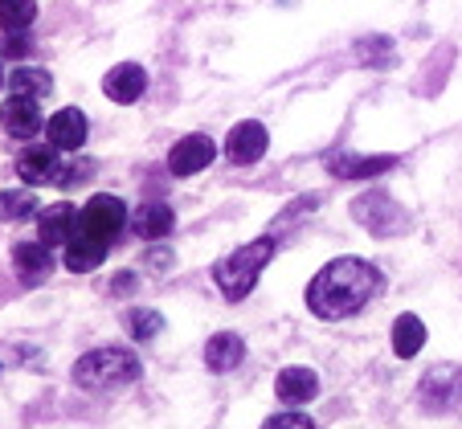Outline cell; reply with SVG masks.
Listing matches in <instances>:
<instances>
[{
  "label": "cell",
  "mask_w": 462,
  "mask_h": 429,
  "mask_svg": "<svg viewBox=\"0 0 462 429\" xmlns=\"http://www.w3.org/2000/svg\"><path fill=\"white\" fill-rule=\"evenodd\" d=\"M381 290V274L365 258H336L307 287V306L319 319H348Z\"/></svg>",
  "instance_id": "cell-1"
},
{
  "label": "cell",
  "mask_w": 462,
  "mask_h": 429,
  "mask_svg": "<svg viewBox=\"0 0 462 429\" xmlns=\"http://www.w3.org/2000/svg\"><path fill=\"white\" fill-rule=\"evenodd\" d=\"M271 258H274V237H254V242L237 245L234 254H226L213 266V282L221 287V295H226L229 303H242Z\"/></svg>",
  "instance_id": "cell-2"
},
{
  "label": "cell",
  "mask_w": 462,
  "mask_h": 429,
  "mask_svg": "<svg viewBox=\"0 0 462 429\" xmlns=\"http://www.w3.org/2000/svg\"><path fill=\"white\" fill-rule=\"evenodd\" d=\"M140 356L127 348H95L74 364V385L90 388V393H106V388H123L131 380H140Z\"/></svg>",
  "instance_id": "cell-3"
},
{
  "label": "cell",
  "mask_w": 462,
  "mask_h": 429,
  "mask_svg": "<svg viewBox=\"0 0 462 429\" xmlns=\"http://www.w3.org/2000/svg\"><path fill=\"white\" fill-rule=\"evenodd\" d=\"M127 225V205L111 193H98L87 201V209L79 213V233L98 237V242H111L119 229Z\"/></svg>",
  "instance_id": "cell-4"
},
{
  "label": "cell",
  "mask_w": 462,
  "mask_h": 429,
  "mask_svg": "<svg viewBox=\"0 0 462 429\" xmlns=\"http://www.w3.org/2000/svg\"><path fill=\"white\" fill-rule=\"evenodd\" d=\"M421 401L430 409H446V405H458L462 401V368L458 364H438L426 372L421 380Z\"/></svg>",
  "instance_id": "cell-5"
},
{
  "label": "cell",
  "mask_w": 462,
  "mask_h": 429,
  "mask_svg": "<svg viewBox=\"0 0 462 429\" xmlns=\"http://www.w3.org/2000/svg\"><path fill=\"white\" fill-rule=\"evenodd\" d=\"M213 156H217V143H213L209 135H184V140L168 151V172L192 176V172H201V168H209Z\"/></svg>",
  "instance_id": "cell-6"
},
{
  "label": "cell",
  "mask_w": 462,
  "mask_h": 429,
  "mask_svg": "<svg viewBox=\"0 0 462 429\" xmlns=\"http://www.w3.org/2000/svg\"><path fill=\"white\" fill-rule=\"evenodd\" d=\"M58 151L61 148H53V143H33V148H25L17 156V176L25 184H53L61 176Z\"/></svg>",
  "instance_id": "cell-7"
},
{
  "label": "cell",
  "mask_w": 462,
  "mask_h": 429,
  "mask_svg": "<svg viewBox=\"0 0 462 429\" xmlns=\"http://www.w3.org/2000/svg\"><path fill=\"white\" fill-rule=\"evenodd\" d=\"M0 127L13 135V140H33L42 132V111H37V98L13 95L9 103L0 106Z\"/></svg>",
  "instance_id": "cell-8"
},
{
  "label": "cell",
  "mask_w": 462,
  "mask_h": 429,
  "mask_svg": "<svg viewBox=\"0 0 462 429\" xmlns=\"http://www.w3.org/2000/svg\"><path fill=\"white\" fill-rule=\"evenodd\" d=\"M266 127L262 123H237L234 132H229V140H226V156L234 160V164H258L262 156H266Z\"/></svg>",
  "instance_id": "cell-9"
},
{
  "label": "cell",
  "mask_w": 462,
  "mask_h": 429,
  "mask_svg": "<svg viewBox=\"0 0 462 429\" xmlns=\"http://www.w3.org/2000/svg\"><path fill=\"white\" fill-rule=\"evenodd\" d=\"M143 87H148V70L135 66V61H119L103 78V95L111 98V103H135V98L143 95Z\"/></svg>",
  "instance_id": "cell-10"
},
{
  "label": "cell",
  "mask_w": 462,
  "mask_h": 429,
  "mask_svg": "<svg viewBox=\"0 0 462 429\" xmlns=\"http://www.w3.org/2000/svg\"><path fill=\"white\" fill-rule=\"evenodd\" d=\"M352 213H356V221H360V225H368L373 233H397V225H393V221H405V213L397 209V205H393L384 193L360 196V201L352 205Z\"/></svg>",
  "instance_id": "cell-11"
},
{
  "label": "cell",
  "mask_w": 462,
  "mask_h": 429,
  "mask_svg": "<svg viewBox=\"0 0 462 429\" xmlns=\"http://www.w3.org/2000/svg\"><path fill=\"white\" fill-rule=\"evenodd\" d=\"M37 229H42V242L50 245V250L53 245H66L74 233H79V209L66 201L50 205V209L42 213V221H37Z\"/></svg>",
  "instance_id": "cell-12"
},
{
  "label": "cell",
  "mask_w": 462,
  "mask_h": 429,
  "mask_svg": "<svg viewBox=\"0 0 462 429\" xmlns=\"http://www.w3.org/2000/svg\"><path fill=\"white\" fill-rule=\"evenodd\" d=\"M45 135H50V143L61 151L82 148V140H87V114L66 106V111H58L50 123H45Z\"/></svg>",
  "instance_id": "cell-13"
},
{
  "label": "cell",
  "mask_w": 462,
  "mask_h": 429,
  "mask_svg": "<svg viewBox=\"0 0 462 429\" xmlns=\"http://www.w3.org/2000/svg\"><path fill=\"white\" fill-rule=\"evenodd\" d=\"M13 266H17V274L25 282L50 278V270H53L50 245H45V242H21V245H13Z\"/></svg>",
  "instance_id": "cell-14"
},
{
  "label": "cell",
  "mask_w": 462,
  "mask_h": 429,
  "mask_svg": "<svg viewBox=\"0 0 462 429\" xmlns=\"http://www.w3.org/2000/svg\"><path fill=\"white\" fill-rule=\"evenodd\" d=\"M242 356H245V343H242V335H234V332H217L205 343V364H209V372H234V368L242 364Z\"/></svg>",
  "instance_id": "cell-15"
},
{
  "label": "cell",
  "mask_w": 462,
  "mask_h": 429,
  "mask_svg": "<svg viewBox=\"0 0 462 429\" xmlns=\"http://www.w3.org/2000/svg\"><path fill=\"white\" fill-rule=\"evenodd\" d=\"M279 401H287V405H307L315 393H319V377H315L311 368H282L279 372Z\"/></svg>",
  "instance_id": "cell-16"
},
{
  "label": "cell",
  "mask_w": 462,
  "mask_h": 429,
  "mask_svg": "<svg viewBox=\"0 0 462 429\" xmlns=\"http://www.w3.org/2000/svg\"><path fill=\"white\" fill-rule=\"evenodd\" d=\"M103 254H106V242H98V237H87V233H74L70 242H66V270H74V274H87V270H95L98 262H103Z\"/></svg>",
  "instance_id": "cell-17"
},
{
  "label": "cell",
  "mask_w": 462,
  "mask_h": 429,
  "mask_svg": "<svg viewBox=\"0 0 462 429\" xmlns=\"http://www.w3.org/2000/svg\"><path fill=\"white\" fill-rule=\"evenodd\" d=\"M397 160L393 156H328V168H332L336 176H348V180H365V176H381L384 168H393Z\"/></svg>",
  "instance_id": "cell-18"
},
{
  "label": "cell",
  "mask_w": 462,
  "mask_h": 429,
  "mask_svg": "<svg viewBox=\"0 0 462 429\" xmlns=\"http://www.w3.org/2000/svg\"><path fill=\"white\" fill-rule=\"evenodd\" d=\"M135 233L143 237V242H160V237H168L172 233V225H176V213L168 209V205H140L135 209Z\"/></svg>",
  "instance_id": "cell-19"
},
{
  "label": "cell",
  "mask_w": 462,
  "mask_h": 429,
  "mask_svg": "<svg viewBox=\"0 0 462 429\" xmlns=\"http://www.w3.org/2000/svg\"><path fill=\"white\" fill-rule=\"evenodd\" d=\"M421 348H426V324L418 315H397V324H393V351L402 360H413Z\"/></svg>",
  "instance_id": "cell-20"
},
{
  "label": "cell",
  "mask_w": 462,
  "mask_h": 429,
  "mask_svg": "<svg viewBox=\"0 0 462 429\" xmlns=\"http://www.w3.org/2000/svg\"><path fill=\"white\" fill-rule=\"evenodd\" d=\"M9 87H13V95L45 98V95L53 90V82H50V74H45V70H33V66H17V70H13V78H9Z\"/></svg>",
  "instance_id": "cell-21"
},
{
  "label": "cell",
  "mask_w": 462,
  "mask_h": 429,
  "mask_svg": "<svg viewBox=\"0 0 462 429\" xmlns=\"http://www.w3.org/2000/svg\"><path fill=\"white\" fill-rule=\"evenodd\" d=\"M37 17V0H0V29L9 33H21L29 29Z\"/></svg>",
  "instance_id": "cell-22"
},
{
  "label": "cell",
  "mask_w": 462,
  "mask_h": 429,
  "mask_svg": "<svg viewBox=\"0 0 462 429\" xmlns=\"http://www.w3.org/2000/svg\"><path fill=\"white\" fill-rule=\"evenodd\" d=\"M37 201L29 188H17V193H0V221H25L33 217Z\"/></svg>",
  "instance_id": "cell-23"
},
{
  "label": "cell",
  "mask_w": 462,
  "mask_h": 429,
  "mask_svg": "<svg viewBox=\"0 0 462 429\" xmlns=\"http://www.w3.org/2000/svg\"><path fill=\"white\" fill-rule=\"evenodd\" d=\"M127 327H131V335H135V340H152V335L164 332V319H160L156 311H131Z\"/></svg>",
  "instance_id": "cell-24"
},
{
  "label": "cell",
  "mask_w": 462,
  "mask_h": 429,
  "mask_svg": "<svg viewBox=\"0 0 462 429\" xmlns=\"http://www.w3.org/2000/svg\"><path fill=\"white\" fill-rule=\"evenodd\" d=\"M262 429H315V421L299 409H287V413H274V417L262 421Z\"/></svg>",
  "instance_id": "cell-25"
},
{
  "label": "cell",
  "mask_w": 462,
  "mask_h": 429,
  "mask_svg": "<svg viewBox=\"0 0 462 429\" xmlns=\"http://www.w3.org/2000/svg\"><path fill=\"white\" fill-rule=\"evenodd\" d=\"M29 50V41L25 37H17V33H9V41H5V58H21V53Z\"/></svg>",
  "instance_id": "cell-26"
},
{
  "label": "cell",
  "mask_w": 462,
  "mask_h": 429,
  "mask_svg": "<svg viewBox=\"0 0 462 429\" xmlns=\"http://www.w3.org/2000/svg\"><path fill=\"white\" fill-rule=\"evenodd\" d=\"M0 87H5V74H0Z\"/></svg>",
  "instance_id": "cell-27"
}]
</instances>
